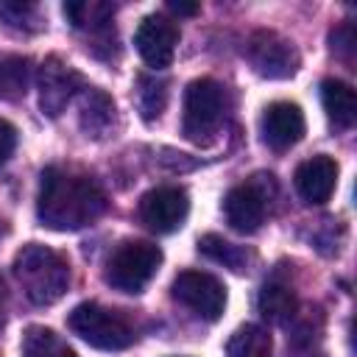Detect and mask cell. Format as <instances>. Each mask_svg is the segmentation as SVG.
I'll return each instance as SVG.
<instances>
[{
    "label": "cell",
    "instance_id": "obj_1",
    "mask_svg": "<svg viewBox=\"0 0 357 357\" xmlns=\"http://www.w3.org/2000/svg\"><path fill=\"white\" fill-rule=\"evenodd\" d=\"M106 209L103 190L86 178L61 167H45L36 192V218L53 231H75L98 220Z\"/></svg>",
    "mask_w": 357,
    "mask_h": 357
},
{
    "label": "cell",
    "instance_id": "obj_2",
    "mask_svg": "<svg viewBox=\"0 0 357 357\" xmlns=\"http://www.w3.org/2000/svg\"><path fill=\"white\" fill-rule=\"evenodd\" d=\"M11 271L25 293V298L36 307L56 304L67 293V284H70V262L59 251L42 245V243L22 245L14 257Z\"/></svg>",
    "mask_w": 357,
    "mask_h": 357
},
{
    "label": "cell",
    "instance_id": "obj_3",
    "mask_svg": "<svg viewBox=\"0 0 357 357\" xmlns=\"http://www.w3.org/2000/svg\"><path fill=\"white\" fill-rule=\"evenodd\" d=\"M226 95L223 86L212 78H195L184 89V114L181 134L195 145H209L223 123Z\"/></svg>",
    "mask_w": 357,
    "mask_h": 357
},
{
    "label": "cell",
    "instance_id": "obj_4",
    "mask_svg": "<svg viewBox=\"0 0 357 357\" xmlns=\"http://www.w3.org/2000/svg\"><path fill=\"white\" fill-rule=\"evenodd\" d=\"M67 326L92 349L100 351H123L134 343L131 324L117 312L95 301L75 304L67 315Z\"/></svg>",
    "mask_w": 357,
    "mask_h": 357
},
{
    "label": "cell",
    "instance_id": "obj_5",
    "mask_svg": "<svg viewBox=\"0 0 357 357\" xmlns=\"http://www.w3.org/2000/svg\"><path fill=\"white\" fill-rule=\"evenodd\" d=\"M162 265V248L148 240H128L106 262L103 279L120 293H142Z\"/></svg>",
    "mask_w": 357,
    "mask_h": 357
},
{
    "label": "cell",
    "instance_id": "obj_6",
    "mask_svg": "<svg viewBox=\"0 0 357 357\" xmlns=\"http://www.w3.org/2000/svg\"><path fill=\"white\" fill-rule=\"evenodd\" d=\"M245 56H248V64L254 67L257 75L273 78V81L296 75V70L301 64V56H298L296 45L290 39H284L282 33L268 31V28H259L248 36Z\"/></svg>",
    "mask_w": 357,
    "mask_h": 357
},
{
    "label": "cell",
    "instance_id": "obj_7",
    "mask_svg": "<svg viewBox=\"0 0 357 357\" xmlns=\"http://www.w3.org/2000/svg\"><path fill=\"white\" fill-rule=\"evenodd\" d=\"M173 298L204 321H218L226 310V287L206 271H181L173 279Z\"/></svg>",
    "mask_w": 357,
    "mask_h": 357
},
{
    "label": "cell",
    "instance_id": "obj_8",
    "mask_svg": "<svg viewBox=\"0 0 357 357\" xmlns=\"http://www.w3.org/2000/svg\"><path fill=\"white\" fill-rule=\"evenodd\" d=\"M187 212H190V198L181 187H173V184L153 187L139 201V218L156 234L176 231L184 223Z\"/></svg>",
    "mask_w": 357,
    "mask_h": 357
},
{
    "label": "cell",
    "instance_id": "obj_9",
    "mask_svg": "<svg viewBox=\"0 0 357 357\" xmlns=\"http://www.w3.org/2000/svg\"><path fill=\"white\" fill-rule=\"evenodd\" d=\"M84 89L81 75L61 61L59 56H47L39 67V106L47 117H59L67 103L75 98V92Z\"/></svg>",
    "mask_w": 357,
    "mask_h": 357
},
{
    "label": "cell",
    "instance_id": "obj_10",
    "mask_svg": "<svg viewBox=\"0 0 357 357\" xmlns=\"http://www.w3.org/2000/svg\"><path fill=\"white\" fill-rule=\"evenodd\" d=\"M265 209H268V192H265V184L257 178L231 187L223 198L226 223L240 234L257 231L265 220Z\"/></svg>",
    "mask_w": 357,
    "mask_h": 357
},
{
    "label": "cell",
    "instance_id": "obj_11",
    "mask_svg": "<svg viewBox=\"0 0 357 357\" xmlns=\"http://www.w3.org/2000/svg\"><path fill=\"white\" fill-rule=\"evenodd\" d=\"M134 45L137 53L142 56V61L153 70H162L173 61L176 56V45H178V28L173 20H167L165 14H148L137 33H134Z\"/></svg>",
    "mask_w": 357,
    "mask_h": 357
},
{
    "label": "cell",
    "instance_id": "obj_12",
    "mask_svg": "<svg viewBox=\"0 0 357 357\" xmlns=\"http://www.w3.org/2000/svg\"><path fill=\"white\" fill-rule=\"evenodd\" d=\"M259 128H262V139H265L268 148L287 151V148H293L304 137L307 123H304V112H301L298 103L276 100V103H271L262 112Z\"/></svg>",
    "mask_w": 357,
    "mask_h": 357
},
{
    "label": "cell",
    "instance_id": "obj_13",
    "mask_svg": "<svg viewBox=\"0 0 357 357\" xmlns=\"http://www.w3.org/2000/svg\"><path fill=\"white\" fill-rule=\"evenodd\" d=\"M293 184H296V192L312 204V206H321L332 198L335 187H337V162L326 153H318L312 159H304L298 167H296V176H293Z\"/></svg>",
    "mask_w": 357,
    "mask_h": 357
},
{
    "label": "cell",
    "instance_id": "obj_14",
    "mask_svg": "<svg viewBox=\"0 0 357 357\" xmlns=\"http://www.w3.org/2000/svg\"><path fill=\"white\" fill-rule=\"evenodd\" d=\"M321 103L335 128H351L357 117V100L354 89L340 78H326L321 84Z\"/></svg>",
    "mask_w": 357,
    "mask_h": 357
},
{
    "label": "cell",
    "instance_id": "obj_15",
    "mask_svg": "<svg viewBox=\"0 0 357 357\" xmlns=\"http://www.w3.org/2000/svg\"><path fill=\"white\" fill-rule=\"evenodd\" d=\"M257 310L271 324H287L296 315L298 301H296V293H293L290 284H284V282H265L259 296H257Z\"/></svg>",
    "mask_w": 357,
    "mask_h": 357
},
{
    "label": "cell",
    "instance_id": "obj_16",
    "mask_svg": "<svg viewBox=\"0 0 357 357\" xmlns=\"http://www.w3.org/2000/svg\"><path fill=\"white\" fill-rule=\"evenodd\" d=\"M114 123V100L95 89L84 86V100H81V128L86 137H103Z\"/></svg>",
    "mask_w": 357,
    "mask_h": 357
},
{
    "label": "cell",
    "instance_id": "obj_17",
    "mask_svg": "<svg viewBox=\"0 0 357 357\" xmlns=\"http://www.w3.org/2000/svg\"><path fill=\"white\" fill-rule=\"evenodd\" d=\"M64 17L70 20V25L75 31H86V33H100L112 28V17H114V6L100 3V0H75V3H64L61 6Z\"/></svg>",
    "mask_w": 357,
    "mask_h": 357
},
{
    "label": "cell",
    "instance_id": "obj_18",
    "mask_svg": "<svg viewBox=\"0 0 357 357\" xmlns=\"http://www.w3.org/2000/svg\"><path fill=\"white\" fill-rule=\"evenodd\" d=\"M31 84V59L17 53L0 56V98L3 100H20L25 98Z\"/></svg>",
    "mask_w": 357,
    "mask_h": 357
},
{
    "label": "cell",
    "instance_id": "obj_19",
    "mask_svg": "<svg viewBox=\"0 0 357 357\" xmlns=\"http://www.w3.org/2000/svg\"><path fill=\"white\" fill-rule=\"evenodd\" d=\"M273 340L271 332L259 324H243L226 343L229 357H271Z\"/></svg>",
    "mask_w": 357,
    "mask_h": 357
},
{
    "label": "cell",
    "instance_id": "obj_20",
    "mask_svg": "<svg viewBox=\"0 0 357 357\" xmlns=\"http://www.w3.org/2000/svg\"><path fill=\"white\" fill-rule=\"evenodd\" d=\"M198 251L206 257V259H212V262H218V265H226V268H231L234 273H243L245 271V265H248V251L243 248V245H234V243H229L226 237H220V234H204L201 240H198Z\"/></svg>",
    "mask_w": 357,
    "mask_h": 357
},
{
    "label": "cell",
    "instance_id": "obj_21",
    "mask_svg": "<svg viewBox=\"0 0 357 357\" xmlns=\"http://www.w3.org/2000/svg\"><path fill=\"white\" fill-rule=\"evenodd\" d=\"M22 357H75V351L47 326H28L22 335Z\"/></svg>",
    "mask_w": 357,
    "mask_h": 357
},
{
    "label": "cell",
    "instance_id": "obj_22",
    "mask_svg": "<svg viewBox=\"0 0 357 357\" xmlns=\"http://www.w3.org/2000/svg\"><path fill=\"white\" fill-rule=\"evenodd\" d=\"M167 103V81L156 75H139L137 81V106L145 120H156Z\"/></svg>",
    "mask_w": 357,
    "mask_h": 357
},
{
    "label": "cell",
    "instance_id": "obj_23",
    "mask_svg": "<svg viewBox=\"0 0 357 357\" xmlns=\"http://www.w3.org/2000/svg\"><path fill=\"white\" fill-rule=\"evenodd\" d=\"M36 14H39V8L33 3H0V17L11 28H22V31L39 28Z\"/></svg>",
    "mask_w": 357,
    "mask_h": 357
},
{
    "label": "cell",
    "instance_id": "obj_24",
    "mask_svg": "<svg viewBox=\"0 0 357 357\" xmlns=\"http://www.w3.org/2000/svg\"><path fill=\"white\" fill-rule=\"evenodd\" d=\"M329 42H332V50H335L337 56H343L346 61H351V56H354V25H351V22L337 25V28L329 33Z\"/></svg>",
    "mask_w": 357,
    "mask_h": 357
},
{
    "label": "cell",
    "instance_id": "obj_25",
    "mask_svg": "<svg viewBox=\"0 0 357 357\" xmlns=\"http://www.w3.org/2000/svg\"><path fill=\"white\" fill-rule=\"evenodd\" d=\"M14 148H17V128L0 117V165H6L11 159Z\"/></svg>",
    "mask_w": 357,
    "mask_h": 357
},
{
    "label": "cell",
    "instance_id": "obj_26",
    "mask_svg": "<svg viewBox=\"0 0 357 357\" xmlns=\"http://www.w3.org/2000/svg\"><path fill=\"white\" fill-rule=\"evenodd\" d=\"M6 318H8V287H6V279L0 273V329L6 326Z\"/></svg>",
    "mask_w": 357,
    "mask_h": 357
},
{
    "label": "cell",
    "instance_id": "obj_27",
    "mask_svg": "<svg viewBox=\"0 0 357 357\" xmlns=\"http://www.w3.org/2000/svg\"><path fill=\"white\" fill-rule=\"evenodd\" d=\"M167 8L176 11V14H195L198 11V3H176V0H170Z\"/></svg>",
    "mask_w": 357,
    "mask_h": 357
}]
</instances>
